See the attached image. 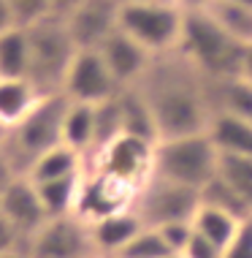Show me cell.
Here are the masks:
<instances>
[{
    "instance_id": "1",
    "label": "cell",
    "mask_w": 252,
    "mask_h": 258,
    "mask_svg": "<svg viewBox=\"0 0 252 258\" xmlns=\"http://www.w3.org/2000/svg\"><path fill=\"white\" fill-rule=\"evenodd\" d=\"M155 114L160 139L206 134L212 122L209 79L179 49L157 54L138 82Z\"/></svg>"
},
{
    "instance_id": "2",
    "label": "cell",
    "mask_w": 252,
    "mask_h": 258,
    "mask_svg": "<svg viewBox=\"0 0 252 258\" xmlns=\"http://www.w3.org/2000/svg\"><path fill=\"white\" fill-rule=\"evenodd\" d=\"M68 103L71 101L62 93L41 95V101L27 111V117H22L11 131H6L0 144H3L17 174L25 177L33 160L41 158L46 150L62 144V120H65Z\"/></svg>"
},
{
    "instance_id": "3",
    "label": "cell",
    "mask_w": 252,
    "mask_h": 258,
    "mask_svg": "<svg viewBox=\"0 0 252 258\" xmlns=\"http://www.w3.org/2000/svg\"><path fill=\"white\" fill-rule=\"evenodd\" d=\"M27 36H30V74H27V79L38 87L41 95L62 93L65 74L79 52L65 25V17L49 14L41 22L27 27Z\"/></svg>"
},
{
    "instance_id": "4",
    "label": "cell",
    "mask_w": 252,
    "mask_h": 258,
    "mask_svg": "<svg viewBox=\"0 0 252 258\" xmlns=\"http://www.w3.org/2000/svg\"><path fill=\"white\" fill-rule=\"evenodd\" d=\"M177 49L198 68L206 79L239 74L244 46L236 44L228 33H222L206 11H185V27Z\"/></svg>"
},
{
    "instance_id": "5",
    "label": "cell",
    "mask_w": 252,
    "mask_h": 258,
    "mask_svg": "<svg viewBox=\"0 0 252 258\" xmlns=\"http://www.w3.org/2000/svg\"><path fill=\"white\" fill-rule=\"evenodd\" d=\"M217 160H220V152L209 139V131L206 134L160 139L155 144L152 174L168 179V182L193 187V190H204L209 179L217 174Z\"/></svg>"
},
{
    "instance_id": "6",
    "label": "cell",
    "mask_w": 252,
    "mask_h": 258,
    "mask_svg": "<svg viewBox=\"0 0 252 258\" xmlns=\"http://www.w3.org/2000/svg\"><path fill=\"white\" fill-rule=\"evenodd\" d=\"M185 27V9L171 0L163 3H122L120 9V30L136 38L152 54L174 52L182 41Z\"/></svg>"
},
{
    "instance_id": "7",
    "label": "cell",
    "mask_w": 252,
    "mask_h": 258,
    "mask_svg": "<svg viewBox=\"0 0 252 258\" xmlns=\"http://www.w3.org/2000/svg\"><path fill=\"white\" fill-rule=\"evenodd\" d=\"M155 144L141 136L122 134L117 136L109 147H103L93 160L84 163V171H101L106 177L122 182L133 193L152 177V163H155Z\"/></svg>"
},
{
    "instance_id": "8",
    "label": "cell",
    "mask_w": 252,
    "mask_h": 258,
    "mask_svg": "<svg viewBox=\"0 0 252 258\" xmlns=\"http://www.w3.org/2000/svg\"><path fill=\"white\" fill-rule=\"evenodd\" d=\"M22 250L33 258H103L95 247L90 220L76 212L49 218L22 245Z\"/></svg>"
},
{
    "instance_id": "9",
    "label": "cell",
    "mask_w": 252,
    "mask_h": 258,
    "mask_svg": "<svg viewBox=\"0 0 252 258\" xmlns=\"http://www.w3.org/2000/svg\"><path fill=\"white\" fill-rule=\"evenodd\" d=\"M133 209L138 212L144 226L160 228L174 220H193L195 209L201 207V190L168 182L152 174L133 196Z\"/></svg>"
},
{
    "instance_id": "10",
    "label": "cell",
    "mask_w": 252,
    "mask_h": 258,
    "mask_svg": "<svg viewBox=\"0 0 252 258\" xmlns=\"http://www.w3.org/2000/svg\"><path fill=\"white\" fill-rule=\"evenodd\" d=\"M114 74L109 71L106 60H103L101 49H79L71 62L62 82V95L73 103H98L114 98L120 93Z\"/></svg>"
},
{
    "instance_id": "11",
    "label": "cell",
    "mask_w": 252,
    "mask_h": 258,
    "mask_svg": "<svg viewBox=\"0 0 252 258\" xmlns=\"http://www.w3.org/2000/svg\"><path fill=\"white\" fill-rule=\"evenodd\" d=\"M120 0H84L65 17L71 38L79 49H101L111 33L120 30Z\"/></svg>"
},
{
    "instance_id": "12",
    "label": "cell",
    "mask_w": 252,
    "mask_h": 258,
    "mask_svg": "<svg viewBox=\"0 0 252 258\" xmlns=\"http://www.w3.org/2000/svg\"><path fill=\"white\" fill-rule=\"evenodd\" d=\"M0 212H3L6 220L14 226V231L19 234V242H22V245L49 220L46 209L41 204L38 187L30 177H17L3 193H0Z\"/></svg>"
},
{
    "instance_id": "13",
    "label": "cell",
    "mask_w": 252,
    "mask_h": 258,
    "mask_svg": "<svg viewBox=\"0 0 252 258\" xmlns=\"http://www.w3.org/2000/svg\"><path fill=\"white\" fill-rule=\"evenodd\" d=\"M101 54L106 60L109 71L114 74L120 87H133L144 79V74L149 71L155 54L144 49L136 38H130L128 33L117 30L101 44Z\"/></svg>"
},
{
    "instance_id": "14",
    "label": "cell",
    "mask_w": 252,
    "mask_h": 258,
    "mask_svg": "<svg viewBox=\"0 0 252 258\" xmlns=\"http://www.w3.org/2000/svg\"><path fill=\"white\" fill-rule=\"evenodd\" d=\"M93 228V239H95V247L103 258H114L120 255L128 242L136 236L138 231L144 228L141 218L133 207H125V209H117V212H109L103 218H98L90 223Z\"/></svg>"
},
{
    "instance_id": "15",
    "label": "cell",
    "mask_w": 252,
    "mask_h": 258,
    "mask_svg": "<svg viewBox=\"0 0 252 258\" xmlns=\"http://www.w3.org/2000/svg\"><path fill=\"white\" fill-rule=\"evenodd\" d=\"M209 103L212 114H233L252 122V82L241 74L209 79Z\"/></svg>"
},
{
    "instance_id": "16",
    "label": "cell",
    "mask_w": 252,
    "mask_h": 258,
    "mask_svg": "<svg viewBox=\"0 0 252 258\" xmlns=\"http://www.w3.org/2000/svg\"><path fill=\"white\" fill-rule=\"evenodd\" d=\"M41 101L38 87L30 79H3L0 76V131H11L22 117H27Z\"/></svg>"
},
{
    "instance_id": "17",
    "label": "cell",
    "mask_w": 252,
    "mask_h": 258,
    "mask_svg": "<svg viewBox=\"0 0 252 258\" xmlns=\"http://www.w3.org/2000/svg\"><path fill=\"white\" fill-rule=\"evenodd\" d=\"M120 109H122V128L125 134L141 136L146 142H160L155 114L149 109V101L141 93V87H122L120 90Z\"/></svg>"
},
{
    "instance_id": "18",
    "label": "cell",
    "mask_w": 252,
    "mask_h": 258,
    "mask_svg": "<svg viewBox=\"0 0 252 258\" xmlns=\"http://www.w3.org/2000/svg\"><path fill=\"white\" fill-rule=\"evenodd\" d=\"M71 174H84V155L76 152L68 144H57V147L46 150L41 158L33 160V166L27 169L25 177H30L36 185L52 182V179H62Z\"/></svg>"
},
{
    "instance_id": "19",
    "label": "cell",
    "mask_w": 252,
    "mask_h": 258,
    "mask_svg": "<svg viewBox=\"0 0 252 258\" xmlns=\"http://www.w3.org/2000/svg\"><path fill=\"white\" fill-rule=\"evenodd\" d=\"M201 11H206L209 19L222 33H228L236 44H241V46L252 44V9L249 6H241L236 0H206Z\"/></svg>"
},
{
    "instance_id": "20",
    "label": "cell",
    "mask_w": 252,
    "mask_h": 258,
    "mask_svg": "<svg viewBox=\"0 0 252 258\" xmlns=\"http://www.w3.org/2000/svg\"><path fill=\"white\" fill-rule=\"evenodd\" d=\"M209 139L217 152L228 155H252V122L233 114H214L209 122Z\"/></svg>"
},
{
    "instance_id": "21",
    "label": "cell",
    "mask_w": 252,
    "mask_h": 258,
    "mask_svg": "<svg viewBox=\"0 0 252 258\" xmlns=\"http://www.w3.org/2000/svg\"><path fill=\"white\" fill-rule=\"evenodd\" d=\"M27 74H30V36L27 27L14 25L0 33V76L27 79Z\"/></svg>"
},
{
    "instance_id": "22",
    "label": "cell",
    "mask_w": 252,
    "mask_h": 258,
    "mask_svg": "<svg viewBox=\"0 0 252 258\" xmlns=\"http://www.w3.org/2000/svg\"><path fill=\"white\" fill-rule=\"evenodd\" d=\"M62 144L81 152L84 158L93 152L95 144V106L93 103H68L62 120Z\"/></svg>"
},
{
    "instance_id": "23",
    "label": "cell",
    "mask_w": 252,
    "mask_h": 258,
    "mask_svg": "<svg viewBox=\"0 0 252 258\" xmlns=\"http://www.w3.org/2000/svg\"><path fill=\"white\" fill-rule=\"evenodd\" d=\"M81 185H84V174H71L62 179H52V182H41L38 196L44 204L49 218H60V215H73L79 207L81 196Z\"/></svg>"
},
{
    "instance_id": "24",
    "label": "cell",
    "mask_w": 252,
    "mask_h": 258,
    "mask_svg": "<svg viewBox=\"0 0 252 258\" xmlns=\"http://www.w3.org/2000/svg\"><path fill=\"white\" fill-rule=\"evenodd\" d=\"M239 223H241L239 218L222 212V209L209 207V204H201L198 209H195V215H193V231L201 234V236H206L209 242H214L217 247L225 250L228 242L233 239Z\"/></svg>"
},
{
    "instance_id": "25",
    "label": "cell",
    "mask_w": 252,
    "mask_h": 258,
    "mask_svg": "<svg viewBox=\"0 0 252 258\" xmlns=\"http://www.w3.org/2000/svg\"><path fill=\"white\" fill-rule=\"evenodd\" d=\"M217 177L225 179V182L252 207V155H228V152H220Z\"/></svg>"
},
{
    "instance_id": "26",
    "label": "cell",
    "mask_w": 252,
    "mask_h": 258,
    "mask_svg": "<svg viewBox=\"0 0 252 258\" xmlns=\"http://www.w3.org/2000/svg\"><path fill=\"white\" fill-rule=\"evenodd\" d=\"M201 204L217 207V209H222V212L233 215V218H239V220L252 218V207L225 182V179L217 177V174L209 179V185L204 187V190H201Z\"/></svg>"
},
{
    "instance_id": "27",
    "label": "cell",
    "mask_w": 252,
    "mask_h": 258,
    "mask_svg": "<svg viewBox=\"0 0 252 258\" xmlns=\"http://www.w3.org/2000/svg\"><path fill=\"white\" fill-rule=\"evenodd\" d=\"M165 255H174V253H171V247L165 245L163 234H160L157 228L144 226L141 231L128 242V247L114 258H165Z\"/></svg>"
},
{
    "instance_id": "28",
    "label": "cell",
    "mask_w": 252,
    "mask_h": 258,
    "mask_svg": "<svg viewBox=\"0 0 252 258\" xmlns=\"http://www.w3.org/2000/svg\"><path fill=\"white\" fill-rule=\"evenodd\" d=\"M14 25L30 27L52 14V0H9Z\"/></svg>"
},
{
    "instance_id": "29",
    "label": "cell",
    "mask_w": 252,
    "mask_h": 258,
    "mask_svg": "<svg viewBox=\"0 0 252 258\" xmlns=\"http://www.w3.org/2000/svg\"><path fill=\"white\" fill-rule=\"evenodd\" d=\"M163 234L165 245L171 247L174 255H182L187 247V242L193 239V220H174V223H165V226L157 228Z\"/></svg>"
},
{
    "instance_id": "30",
    "label": "cell",
    "mask_w": 252,
    "mask_h": 258,
    "mask_svg": "<svg viewBox=\"0 0 252 258\" xmlns=\"http://www.w3.org/2000/svg\"><path fill=\"white\" fill-rule=\"evenodd\" d=\"M222 258H252V218L239 223L233 239L222 250Z\"/></svg>"
},
{
    "instance_id": "31",
    "label": "cell",
    "mask_w": 252,
    "mask_h": 258,
    "mask_svg": "<svg viewBox=\"0 0 252 258\" xmlns=\"http://www.w3.org/2000/svg\"><path fill=\"white\" fill-rule=\"evenodd\" d=\"M182 258H222V247H217L214 242L206 239V236H201V234L193 231V239L187 242Z\"/></svg>"
},
{
    "instance_id": "32",
    "label": "cell",
    "mask_w": 252,
    "mask_h": 258,
    "mask_svg": "<svg viewBox=\"0 0 252 258\" xmlns=\"http://www.w3.org/2000/svg\"><path fill=\"white\" fill-rule=\"evenodd\" d=\"M22 242H19V234L14 231V226L9 220H6V215L0 212V255L11 253V250H17Z\"/></svg>"
},
{
    "instance_id": "33",
    "label": "cell",
    "mask_w": 252,
    "mask_h": 258,
    "mask_svg": "<svg viewBox=\"0 0 252 258\" xmlns=\"http://www.w3.org/2000/svg\"><path fill=\"white\" fill-rule=\"evenodd\" d=\"M17 177H22V174H17V169H14V163L9 160V155H6L3 144H0V193L9 187Z\"/></svg>"
},
{
    "instance_id": "34",
    "label": "cell",
    "mask_w": 252,
    "mask_h": 258,
    "mask_svg": "<svg viewBox=\"0 0 252 258\" xmlns=\"http://www.w3.org/2000/svg\"><path fill=\"white\" fill-rule=\"evenodd\" d=\"M84 0H52V14H57V17H68L76 6H81Z\"/></svg>"
},
{
    "instance_id": "35",
    "label": "cell",
    "mask_w": 252,
    "mask_h": 258,
    "mask_svg": "<svg viewBox=\"0 0 252 258\" xmlns=\"http://www.w3.org/2000/svg\"><path fill=\"white\" fill-rule=\"evenodd\" d=\"M239 74H241L247 82H252V44H249V46H244V52H241V66H239Z\"/></svg>"
},
{
    "instance_id": "36",
    "label": "cell",
    "mask_w": 252,
    "mask_h": 258,
    "mask_svg": "<svg viewBox=\"0 0 252 258\" xmlns=\"http://www.w3.org/2000/svg\"><path fill=\"white\" fill-rule=\"evenodd\" d=\"M9 27H14V17L9 9V0H0V33H6Z\"/></svg>"
},
{
    "instance_id": "37",
    "label": "cell",
    "mask_w": 252,
    "mask_h": 258,
    "mask_svg": "<svg viewBox=\"0 0 252 258\" xmlns=\"http://www.w3.org/2000/svg\"><path fill=\"white\" fill-rule=\"evenodd\" d=\"M174 3H177L179 9H185V11H198V9H204L206 0H174Z\"/></svg>"
},
{
    "instance_id": "38",
    "label": "cell",
    "mask_w": 252,
    "mask_h": 258,
    "mask_svg": "<svg viewBox=\"0 0 252 258\" xmlns=\"http://www.w3.org/2000/svg\"><path fill=\"white\" fill-rule=\"evenodd\" d=\"M0 258H33V255L25 253L22 247H17V250H11V253H6V255H0Z\"/></svg>"
},
{
    "instance_id": "39",
    "label": "cell",
    "mask_w": 252,
    "mask_h": 258,
    "mask_svg": "<svg viewBox=\"0 0 252 258\" xmlns=\"http://www.w3.org/2000/svg\"><path fill=\"white\" fill-rule=\"evenodd\" d=\"M120 3H163V0H120ZM174 3V0H171Z\"/></svg>"
},
{
    "instance_id": "40",
    "label": "cell",
    "mask_w": 252,
    "mask_h": 258,
    "mask_svg": "<svg viewBox=\"0 0 252 258\" xmlns=\"http://www.w3.org/2000/svg\"><path fill=\"white\" fill-rule=\"evenodd\" d=\"M236 3H241V6H249V9H252V0H236Z\"/></svg>"
},
{
    "instance_id": "41",
    "label": "cell",
    "mask_w": 252,
    "mask_h": 258,
    "mask_svg": "<svg viewBox=\"0 0 252 258\" xmlns=\"http://www.w3.org/2000/svg\"><path fill=\"white\" fill-rule=\"evenodd\" d=\"M165 258H182V255H165Z\"/></svg>"
}]
</instances>
